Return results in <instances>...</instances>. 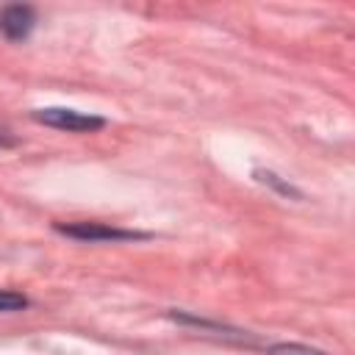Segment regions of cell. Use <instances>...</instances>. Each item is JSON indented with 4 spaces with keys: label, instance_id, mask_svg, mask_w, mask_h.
<instances>
[{
    "label": "cell",
    "instance_id": "3",
    "mask_svg": "<svg viewBox=\"0 0 355 355\" xmlns=\"http://www.w3.org/2000/svg\"><path fill=\"white\" fill-rule=\"evenodd\" d=\"M64 233L75 236V239H89V241H114V239H136V233H128V230H114V227H103L97 222H78V225H69V227H61Z\"/></svg>",
    "mask_w": 355,
    "mask_h": 355
},
{
    "label": "cell",
    "instance_id": "2",
    "mask_svg": "<svg viewBox=\"0 0 355 355\" xmlns=\"http://www.w3.org/2000/svg\"><path fill=\"white\" fill-rule=\"evenodd\" d=\"M33 22H36V14L31 6H6L0 11V31L8 39H25L33 31Z\"/></svg>",
    "mask_w": 355,
    "mask_h": 355
},
{
    "label": "cell",
    "instance_id": "1",
    "mask_svg": "<svg viewBox=\"0 0 355 355\" xmlns=\"http://www.w3.org/2000/svg\"><path fill=\"white\" fill-rule=\"evenodd\" d=\"M33 119H39L42 125L67 130V133H92L105 125L100 116L80 114L75 108H39V111H33Z\"/></svg>",
    "mask_w": 355,
    "mask_h": 355
},
{
    "label": "cell",
    "instance_id": "5",
    "mask_svg": "<svg viewBox=\"0 0 355 355\" xmlns=\"http://www.w3.org/2000/svg\"><path fill=\"white\" fill-rule=\"evenodd\" d=\"M272 355H324V352L302 347V344H277V347H272Z\"/></svg>",
    "mask_w": 355,
    "mask_h": 355
},
{
    "label": "cell",
    "instance_id": "4",
    "mask_svg": "<svg viewBox=\"0 0 355 355\" xmlns=\"http://www.w3.org/2000/svg\"><path fill=\"white\" fill-rule=\"evenodd\" d=\"M25 305H28V300H25L22 294L0 288V311H22Z\"/></svg>",
    "mask_w": 355,
    "mask_h": 355
}]
</instances>
